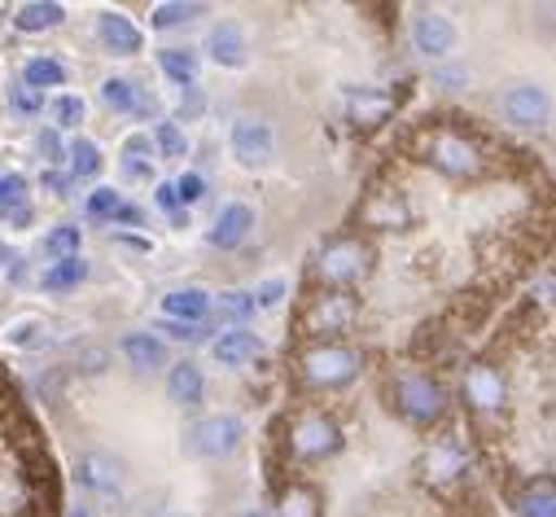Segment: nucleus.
<instances>
[{
  "label": "nucleus",
  "mask_w": 556,
  "mask_h": 517,
  "mask_svg": "<svg viewBox=\"0 0 556 517\" xmlns=\"http://www.w3.org/2000/svg\"><path fill=\"white\" fill-rule=\"evenodd\" d=\"M299 377L312 391H338V386L359 377V351H351L342 342H316L299 355Z\"/></svg>",
  "instance_id": "obj_1"
},
{
  "label": "nucleus",
  "mask_w": 556,
  "mask_h": 517,
  "mask_svg": "<svg viewBox=\"0 0 556 517\" xmlns=\"http://www.w3.org/2000/svg\"><path fill=\"white\" fill-rule=\"evenodd\" d=\"M390 400H394V408H399L412 426H434V421L447 413L443 386L430 381L426 373H399V377L390 381Z\"/></svg>",
  "instance_id": "obj_2"
},
{
  "label": "nucleus",
  "mask_w": 556,
  "mask_h": 517,
  "mask_svg": "<svg viewBox=\"0 0 556 517\" xmlns=\"http://www.w3.org/2000/svg\"><path fill=\"white\" fill-rule=\"evenodd\" d=\"M426 163L439 167L452 180H478V176H486V154L465 133H452V127H443V133H434L426 141Z\"/></svg>",
  "instance_id": "obj_3"
},
{
  "label": "nucleus",
  "mask_w": 556,
  "mask_h": 517,
  "mask_svg": "<svg viewBox=\"0 0 556 517\" xmlns=\"http://www.w3.org/2000/svg\"><path fill=\"white\" fill-rule=\"evenodd\" d=\"M368 245L359 241V237H338V241H329L320 254H316V277L325 281V286H333V290H346V286H355L359 277H368Z\"/></svg>",
  "instance_id": "obj_4"
},
{
  "label": "nucleus",
  "mask_w": 556,
  "mask_h": 517,
  "mask_svg": "<svg viewBox=\"0 0 556 517\" xmlns=\"http://www.w3.org/2000/svg\"><path fill=\"white\" fill-rule=\"evenodd\" d=\"M342 447V430L329 413H299L290 421V452L299 461H325Z\"/></svg>",
  "instance_id": "obj_5"
},
{
  "label": "nucleus",
  "mask_w": 556,
  "mask_h": 517,
  "mask_svg": "<svg viewBox=\"0 0 556 517\" xmlns=\"http://www.w3.org/2000/svg\"><path fill=\"white\" fill-rule=\"evenodd\" d=\"M355 299L346 294V290H329V294H316L312 299V307L303 312V329L312 333V338H320V342H338L351 325H355Z\"/></svg>",
  "instance_id": "obj_6"
},
{
  "label": "nucleus",
  "mask_w": 556,
  "mask_h": 517,
  "mask_svg": "<svg viewBox=\"0 0 556 517\" xmlns=\"http://www.w3.org/2000/svg\"><path fill=\"white\" fill-rule=\"evenodd\" d=\"M500 110L517 127H543L552 118V97L543 84H508L500 97Z\"/></svg>",
  "instance_id": "obj_7"
},
{
  "label": "nucleus",
  "mask_w": 556,
  "mask_h": 517,
  "mask_svg": "<svg viewBox=\"0 0 556 517\" xmlns=\"http://www.w3.org/2000/svg\"><path fill=\"white\" fill-rule=\"evenodd\" d=\"M237 443H241V421H237V417H206V421H198V426L185 434V447H189L193 456H206V461L237 452Z\"/></svg>",
  "instance_id": "obj_8"
},
{
  "label": "nucleus",
  "mask_w": 556,
  "mask_h": 517,
  "mask_svg": "<svg viewBox=\"0 0 556 517\" xmlns=\"http://www.w3.org/2000/svg\"><path fill=\"white\" fill-rule=\"evenodd\" d=\"M412 49L421 58H447L456 49V23L439 10H421L412 18Z\"/></svg>",
  "instance_id": "obj_9"
},
{
  "label": "nucleus",
  "mask_w": 556,
  "mask_h": 517,
  "mask_svg": "<svg viewBox=\"0 0 556 517\" xmlns=\"http://www.w3.org/2000/svg\"><path fill=\"white\" fill-rule=\"evenodd\" d=\"M465 400L478 408V413H504L508 404V381L495 364H473L465 373Z\"/></svg>",
  "instance_id": "obj_10"
},
{
  "label": "nucleus",
  "mask_w": 556,
  "mask_h": 517,
  "mask_svg": "<svg viewBox=\"0 0 556 517\" xmlns=\"http://www.w3.org/2000/svg\"><path fill=\"white\" fill-rule=\"evenodd\" d=\"M271 127L263 123V118H237L232 123V154H237V163L241 167H267L271 163Z\"/></svg>",
  "instance_id": "obj_11"
},
{
  "label": "nucleus",
  "mask_w": 556,
  "mask_h": 517,
  "mask_svg": "<svg viewBox=\"0 0 556 517\" xmlns=\"http://www.w3.org/2000/svg\"><path fill=\"white\" fill-rule=\"evenodd\" d=\"M75 474H79V482H84L88 491H97L101 500H118V491H123V461L110 456V452H88Z\"/></svg>",
  "instance_id": "obj_12"
},
{
  "label": "nucleus",
  "mask_w": 556,
  "mask_h": 517,
  "mask_svg": "<svg viewBox=\"0 0 556 517\" xmlns=\"http://www.w3.org/2000/svg\"><path fill=\"white\" fill-rule=\"evenodd\" d=\"M97 36H101V45H105L110 53H118V58L141 53V45H146L141 27H136L131 18H123V14H101V18H97Z\"/></svg>",
  "instance_id": "obj_13"
},
{
  "label": "nucleus",
  "mask_w": 556,
  "mask_h": 517,
  "mask_svg": "<svg viewBox=\"0 0 556 517\" xmlns=\"http://www.w3.org/2000/svg\"><path fill=\"white\" fill-rule=\"evenodd\" d=\"M250 228H254V211H250L245 202H232V206L219 211V219H215V228H211V245H215V250H237V245L250 237Z\"/></svg>",
  "instance_id": "obj_14"
},
{
  "label": "nucleus",
  "mask_w": 556,
  "mask_h": 517,
  "mask_svg": "<svg viewBox=\"0 0 556 517\" xmlns=\"http://www.w3.org/2000/svg\"><path fill=\"white\" fill-rule=\"evenodd\" d=\"M101 101H105L110 110L136 114V118H150V114H154V97H150L146 88L127 84V79H105V84H101Z\"/></svg>",
  "instance_id": "obj_15"
},
{
  "label": "nucleus",
  "mask_w": 556,
  "mask_h": 517,
  "mask_svg": "<svg viewBox=\"0 0 556 517\" xmlns=\"http://www.w3.org/2000/svg\"><path fill=\"white\" fill-rule=\"evenodd\" d=\"M167 395H172V404H180V408H198L202 404V395H206V377H202V368L198 364H176L172 373H167Z\"/></svg>",
  "instance_id": "obj_16"
},
{
  "label": "nucleus",
  "mask_w": 556,
  "mask_h": 517,
  "mask_svg": "<svg viewBox=\"0 0 556 517\" xmlns=\"http://www.w3.org/2000/svg\"><path fill=\"white\" fill-rule=\"evenodd\" d=\"M206 312H211V294L206 290H193V286L189 290H172L163 299V316L176 320V325H202Z\"/></svg>",
  "instance_id": "obj_17"
},
{
  "label": "nucleus",
  "mask_w": 556,
  "mask_h": 517,
  "mask_svg": "<svg viewBox=\"0 0 556 517\" xmlns=\"http://www.w3.org/2000/svg\"><path fill=\"white\" fill-rule=\"evenodd\" d=\"M206 53H211L219 66H228V71L245 66V36H241V27H237V23H219V27L211 31V40H206Z\"/></svg>",
  "instance_id": "obj_18"
},
{
  "label": "nucleus",
  "mask_w": 556,
  "mask_h": 517,
  "mask_svg": "<svg viewBox=\"0 0 556 517\" xmlns=\"http://www.w3.org/2000/svg\"><path fill=\"white\" fill-rule=\"evenodd\" d=\"M254 355H258V338L250 329H228V333L215 338V360L224 368H245Z\"/></svg>",
  "instance_id": "obj_19"
},
{
  "label": "nucleus",
  "mask_w": 556,
  "mask_h": 517,
  "mask_svg": "<svg viewBox=\"0 0 556 517\" xmlns=\"http://www.w3.org/2000/svg\"><path fill=\"white\" fill-rule=\"evenodd\" d=\"M123 355L131 360V368H141V373H154V368L167 364V346L154 333H123Z\"/></svg>",
  "instance_id": "obj_20"
},
{
  "label": "nucleus",
  "mask_w": 556,
  "mask_h": 517,
  "mask_svg": "<svg viewBox=\"0 0 556 517\" xmlns=\"http://www.w3.org/2000/svg\"><path fill=\"white\" fill-rule=\"evenodd\" d=\"M460 474H465V452H460L452 439L434 443L430 456H426V478H430V482H452V478H460Z\"/></svg>",
  "instance_id": "obj_21"
},
{
  "label": "nucleus",
  "mask_w": 556,
  "mask_h": 517,
  "mask_svg": "<svg viewBox=\"0 0 556 517\" xmlns=\"http://www.w3.org/2000/svg\"><path fill=\"white\" fill-rule=\"evenodd\" d=\"M407 219H412V211H407V202L394 198V193H377V198L364 206V224H368V228H403Z\"/></svg>",
  "instance_id": "obj_22"
},
{
  "label": "nucleus",
  "mask_w": 556,
  "mask_h": 517,
  "mask_svg": "<svg viewBox=\"0 0 556 517\" xmlns=\"http://www.w3.org/2000/svg\"><path fill=\"white\" fill-rule=\"evenodd\" d=\"M513 508H517L521 517H556V482H547V478L530 482L526 491H517Z\"/></svg>",
  "instance_id": "obj_23"
},
{
  "label": "nucleus",
  "mask_w": 556,
  "mask_h": 517,
  "mask_svg": "<svg viewBox=\"0 0 556 517\" xmlns=\"http://www.w3.org/2000/svg\"><path fill=\"white\" fill-rule=\"evenodd\" d=\"M62 18H66V10L53 5V0H27V5H18V14H14V27L18 31H49Z\"/></svg>",
  "instance_id": "obj_24"
},
{
  "label": "nucleus",
  "mask_w": 556,
  "mask_h": 517,
  "mask_svg": "<svg viewBox=\"0 0 556 517\" xmlns=\"http://www.w3.org/2000/svg\"><path fill=\"white\" fill-rule=\"evenodd\" d=\"M88 281V264L75 254V258H58V264L45 273V290L49 294H58V290H75V286H84Z\"/></svg>",
  "instance_id": "obj_25"
},
{
  "label": "nucleus",
  "mask_w": 556,
  "mask_h": 517,
  "mask_svg": "<svg viewBox=\"0 0 556 517\" xmlns=\"http://www.w3.org/2000/svg\"><path fill=\"white\" fill-rule=\"evenodd\" d=\"M281 517H320V495L312 491V487H303V482H290L286 491H281Z\"/></svg>",
  "instance_id": "obj_26"
},
{
  "label": "nucleus",
  "mask_w": 556,
  "mask_h": 517,
  "mask_svg": "<svg viewBox=\"0 0 556 517\" xmlns=\"http://www.w3.org/2000/svg\"><path fill=\"white\" fill-rule=\"evenodd\" d=\"M159 66H163V75L176 79L180 88H189V84L198 79V53H193V49H163V53H159Z\"/></svg>",
  "instance_id": "obj_27"
},
{
  "label": "nucleus",
  "mask_w": 556,
  "mask_h": 517,
  "mask_svg": "<svg viewBox=\"0 0 556 517\" xmlns=\"http://www.w3.org/2000/svg\"><path fill=\"white\" fill-rule=\"evenodd\" d=\"M23 79H27V88H58V84H66V66L62 62H53V58H31L27 62V71H23Z\"/></svg>",
  "instance_id": "obj_28"
},
{
  "label": "nucleus",
  "mask_w": 556,
  "mask_h": 517,
  "mask_svg": "<svg viewBox=\"0 0 556 517\" xmlns=\"http://www.w3.org/2000/svg\"><path fill=\"white\" fill-rule=\"evenodd\" d=\"M66 159H71V180H92V176L101 172V150H97V141H75V146L66 150Z\"/></svg>",
  "instance_id": "obj_29"
},
{
  "label": "nucleus",
  "mask_w": 556,
  "mask_h": 517,
  "mask_svg": "<svg viewBox=\"0 0 556 517\" xmlns=\"http://www.w3.org/2000/svg\"><path fill=\"white\" fill-rule=\"evenodd\" d=\"M45 320L40 316H23V320H14L10 329H5V342L10 346H18V351H36V346H45Z\"/></svg>",
  "instance_id": "obj_30"
},
{
  "label": "nucleus",
  "mask_w": 556,
  "mask_h": 517,
  "mask_svg": "<svg viewBox=\"0 0 556 517\" xmlns=\"http://www.w3.org/2000/svg\"><path fill=\"white\" fill-rule=\"evenodd\" d=\"M215 307H219V320H228L232 329L258 312V307H254V294H245V290H228V294H219Z\"/></svg>",
  "instance_id": "obj_31"
},
{
  "label": "nucleus",
  "mask_w": 556,
  "mask_h": 517,
  "mask_svg": "<svg viewBox=\"0 0 556 517\" xmlns=\"http://www.w3.org/2000/svg\"><path fill=\"white\" fill-rule=\"evenodd\" d=\"M150 141H154V150H159L163 159H185V154H189V137L180 133V123H159Z\"/></svg>",
  "instance_id": "obj_32"
},
{
  "label": "nucleus",
  "mask_w": 556,
  "mask_h": 517,
  "mask_svg": "<svg viewBox=\"0 0 556 517\" xmlns=\"http://www.w3.org/2000/svg\"><path fill=\"white\" fill-rule=\"evenodd\" d=\"M45 254H53V264H58V258H75L79 254V228L75 224H58L45 237Z\"/></svg>",
  "instance_id": "obj_33"
},
{
  "label": "nucleus",
  "mask_w": 556,
  "mask_h": 517,
  "mask_svg": "<svg viewBox=\"0 0 556 517\" xmlns=\"http://www.w3.org/2000/svg\"><path fill=\"white\" fill-rule=\"evenodd\" d=\"M386 110H390L386 97H377V92H351V118L355 123H381Z\"/></svg>",
  "instance_id": "obj_34"
},
{
  "label": "nucleus",
  "mask_w": 556,
  "mask_h": 517,
  "mask_svg": "<svg viewBox=\"0 0 556 517\" xmlns=\"http://www.w3.org/2000/svg\"><path fill=\"white\" fill-rule=\"evenodd\" d=\"M189 18H202V5H180V0H172V5H154V14H150V23L154 27H180V23H189Z\"/></svg>",
  "instance_id": "obj_35"
},
{
  "label": "nucleus",
  "mask_w": 556,
  "mask_h": 517,
  "mask_svg": "<svg viewBox=\"0 0 556 517\" xmlns=\"http://www.w3.org/2000/svg\"><path fill=\"white\" fill-rule=\"evenodd\" d=\"M123 167H150V159H154V141L150 137H141V133H131L127 141H123Z\"/></svg>",
  "instance_id": "obj_36"
},
{
  "label": "nucleus",
  "mask_w": 556,
  "mask_h": 517,
  "mask_svg": "<svg viewBox=\"0 0 556 517\" xmlns=\"http://www.w3.org/2000/svg\"><path fill=\"white\" fill-rule=\"evenodd\" d=\"M118 206H123L118 189H92V193H88V215H92V219H114Z\"/></svg>",
  "instance_id": "obj_37"
},
{
  "label": "nucleus",
  "mask_w": 556,
  "mask_h": 517,
  "mask_svg": "<svg viewBox=\"0 0 556 517\" xmlns=\"http://www.w3.org/2000/svg\"><path fill=\"white\" fill-rule=\"evenodd\" d=\"M53 123L58 127H79L84 123V101L79 97H58L53 101Z\"/></svg>",
  "instance_id": "obj_38"
},
{
  "label": "nucleus",
  "mask_w": 556,
  "mask_h": 517,
  "mask_svg": "<svg viewBox=\"0 0 556 517\" xmlns=\"http://www.w3.org/2000/svg\"><path fill=\"white\" fill-rule=\"evenodd\" d=\"M27 202V180L23 176H0V215H5L10 206Z\"/></svg>",
  "instance_id": "obj_39"
},
{
  "label": "nucleus",
  "mask_w": 556,
  "mask_h": 517,
  "mask_svg": "<svg viewBox=\"0 0 556 517\" xmlns=\"http://www.w3.org/2000/svg\"><path fill=\"white\" fill-rule=\"evenodd\" d=\"M176 198H180V206H193V202H202V198H206V180H202L198 172H185V176L176 180Z\"/></svg>",
  "instance_id": "obj_40"
},
{
  "label": "nucleus",
  "mask_w": 556,
  "mask_h": 517,
  "mask_svg": "<svg viewBox=\"0 0 556 517\" xmlns=\"http://www.w3.org/2000/svg\"><path fill=\"white\" fill-rule=\"evenodd\" d=\"M36 150H40V159H45L49 167H58V163L66 159V150H62V133H58V127H49V133H40V137H36Z\"/></svg>",
  "instance_id": "obj_41"
},
{
  "label": "nucleus",
  "mask_w": 556,
  "mask_h": 517,
  "mask_svg": "<svg viewBox=\"0 0 556 517\" xmlns=\"http://www.w3.org/2000/svg\"><path fill=\"white\" fill-rule=\"evenodd\" d=\"M286 290H290V286H286L281 277H271V281H263V286L254 290V307H276V303H281V299H286Z\"/></svg>",
  "instance_id": "obj_42"
},
{
  "label": "nucleus",
  "mask_w": 556,
  "mask_h": 517,
  "mask_svg": "<svg viewBox=\"0 0 556 517\" xmlns=\"http://www.w3.org/2000/svg\"><path fill=\"white\" fill-rule=\"evenodd\" d=\"M14 110H23V114H36V110H45V92H36V88H14Z\"/></svg>",
  "instance_id": "obj_43"
},
{
  "label": "nucleus",
  "mask_w": 556,
  "mask_h": 517,
  "mask_svg": "<svg viewBox=\"0 0 556 517\" xmlns=\"http://www.w3.org/2000/svg\"><path fill=\"white\" fill-rule=\"evenodd\" d=\"M202 110H206V97L198 92V84H189L185 97H180V114H185V118H198Z\"/></svg>",
  "instance_id": "obj_44"
},
{
  "label": "nucleus",
  "mask_w": 556,
  "mask_h": 517,
  "mask_svg": "<svg viewBox=\"0 0 556 517\" xmlns=\"http://www.w3.org/2000/svg\"><path fill=\"white\" fill-rule=\"evenodd\" d=\"M5 219H10L14 228H27V224L36 219V211H31V202H18V206H10V211H5Z\"/></svg>",
  "instance_id": "obj_45"
},
{
  "label": "nucleus",
  "mask_w": 556,
  "mask_h": 517,
  "mask_svg": "<svg viewBox=\"0 0 556 517\" xmlns=\"http://www.w3.org/2000/svg\"><path fill=\"white\" fill-rule=\"evenodd\" d=\"M45 189L58 193V198H66V193H71V176H62V172H45Z\"/></svg>",
  "instance_id": "obj_46"
},
{
  "label": "nucleus",
  "mask_w": 556,
  "mask_h": 517,
  "mask_svg": "<svg viewBox=\"0 0 556 517\" xmlns=\"http://www.w3.org/2000/svg\"><path fill=\"white\" fill-rule=\"evenodd\" d=\"M114 219H118V224H131V228H141V224H146V211H141V206H127V202H123Z\"/></svg>",
  "instance_id": "obj_47"
},
{
  "label": "nucleus",
  "mask_w": 556,
  "mask_h": 517,
  "mask_svg": "<svg viewBox=\"0 0 556 517\" xmlns=\"http://www.w3.org/2000/svg\"><path fill=\"white\" fill-rule=\"evenodd\" d=\"M66 517H97V513H92V508H84V504H75V508L66 513Z\"/></svg>",
  "instance_id": "obj_48"
},
{
  "label": "nucleus",
  "mask_w": 556,
  "mask_h": 517,
  "mask_svg": "<svg viewBox=\"0 0 556 517\" xmlns=\"http://www.w3.org/2000/svg\"><path fill=\"white\" fill-rule=\"evenodd\" d=\"M241 517H263V513H241Z\"/></svg>",
  "instance_id": "obj_49"
},
{
  "label": "nucleus",
  "mask_w": 556,
  "mask_h": 517,
  "mask_svg": "<svg viewBox=\"0 0 556 517\" xmlns=\"http://www.w3.org/2000/svg\"><path fill=\"white\" fill-rule=\"evenodd\" d=\"M167 517H185V513H167Z\"/></svg>",
  "instance_id": "obj_50"
}]
</instances>
